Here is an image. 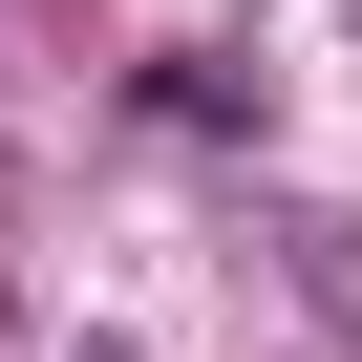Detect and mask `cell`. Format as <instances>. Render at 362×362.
<instances>
[{
	"mask_svg": "<svg viewBox=\"0 0 362 362\" xmlns=\"http://www.w3.org/2000/svg\"><path fill=\"white\" fill-rule=\"evenodd\" d=\"M256 256H277L341 341H362V214H341V192H256Z\"/></svg>",
	"mask_w": 362,
	"mask_h": 362,
	"instance_id": "cell-1",
	"label": "cell"
},
{
	"mask_svg": "<svg viewBox=\"0 0 362 362\" xmlns=\"http://www.w3.org/2000/svg\"><path fill=\"white\" fill-rule=\"evenodd\" d=\"M149 128H277V86H256V64H214V43H192V64H149Z\"/></svg>",
	"mask_w": 362,
	"mask_h": 362,
	"instance_id": "cell-2",
	"label": "cell"
}]
</instances>
